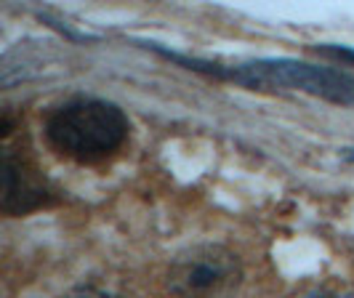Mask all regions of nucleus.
<instances>
[{"label":"nucleus","instance_id":"obj_1","mask_svg":"<svg viewBox=\"0 0 354 298\" xmlns=\"http://www.w3.org/2000/svg\"><path fill=\"white\" fill-rule=\"evenodd\" d=\"M152 51H158L162 59L176 62L187 70L205 72V75L234 80L243 86L290 88V91L319 96V99L333 102V104L354 106V75L344 70L306 64V62H296V59H256V62H240V64H216V62L192 59V56L168 51L160 46H152Z\"/></svg>","mask_w":354,"mask_h":298},{"label":"nucleus","instance_id":"obj_2","mask_svg":"<svg viewBox=\"0 0 354 298\" xmlns=\"http://www.w3.org/2000/svg\"><path fill=\"white\" fill-rule=\"evenodd\" d=\"M128 131L131 123L120 106L91 96L59 104L46 120L48 141L62 155L77 162L109 158L125 144Z\"/></svg>","mask_w":354,"mask_h":298},{"label":"nucleus","instance_id":"obj_3","mask_svg":"<svg viewBox=\"0 0 354 298\" xmlns=\"http://www.w3.org/2000/svg\"><path fill=\"white\" fill-rule=\"evenodd\" d=\"M240 285V256L224 245H192L168 266V288L178 298H232Z\"/></svg>","mask_w":354,"mask_h":298},{"label":"nucleus","instance_id":"obj_4","mask_svg":"<svg viewBox=\"0 0 354 298\" xmlns=\"http://www.w3.org/2000/svg\"><path fill=\"white\" fill-rule=\"evenodd\" d=\"M48 203L46 184L17 158L11 149H3V192H0V208L8 216L37 211Z\"/></svg>","mask_w":354,"mask_h":298},{"label":"nucleus","instance_id":"obj_5","mask_svg":"<svg viewBox=\"0 0 354 298\" xmlns=\"http://www.w3.org/2000/svg\"><path fill=\"white\" fill-rule=\"evenodd\" d=\"M319 53H328V56H333V59H338V62H349V64H354V48H349V46H317Z\"/></svg>","mask_w":354,"mask_h":298},{"label":"nucleus","instance_id":"obj_6","mask_svg":"<svg viewBox=\"0 0 354 298\" xmlns=\"http://www.w3.org/2000/svg\"><path fill=\"white\" fill-rule=\"evenodd\" d=\"M67 298H123V296L109 293V290H102V288H77V290H72Z\"/></svg>","mask_w":354,"mask_h":298},{"label":"nucleus","instance_id":"obj_7","mask_svg":"<svg viewBox=\"0 0 354 298\" xmlns=\"http://www.w3.org/2000/svg\"><path fill=\"white\" fill-rule=\"evenodd\" d=\"M341 158L349 160V162H354V147H346V149H341Z\"/></svg>","mask_w":354,"mask_h":298}]
</instances>
